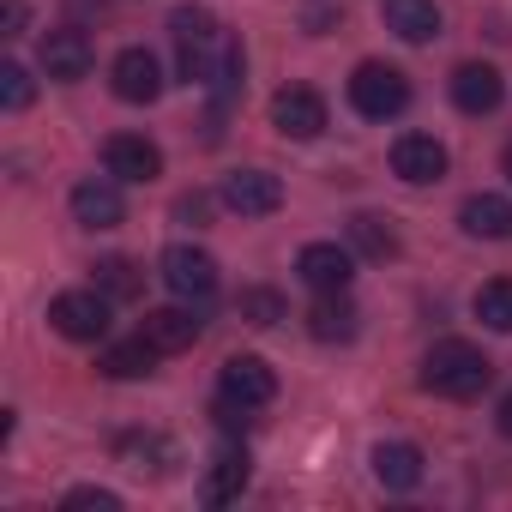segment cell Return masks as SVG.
Instances as JSON below:
<instances>
[{
	"mask_svg": "<svg viewBox=\"0 0 512 512\" xmlns=\"http://www.w3.org/2000/svg\"><path fill=\"white\" fill-rule=\"evenodd\" d=\"M223 205L241 217H272L284 205V181L272 169H235V175H223Z\"/></svg>",
	"mask_w": 512,
	"mask_h": 512,
	"instance_id": "obj_9",
	"label": "cell"
},
{
	"mask_svg": "<svg viewBox=\"0 0 512 512\" xmlns=\"http://www.w3.org/2000/svg\"><path fill=\"white\" fill-rule=\"evenodd\" d=\"M31 97H37V79L19 67V61H7V67H0V109H31Z\"/></svg>",
	"mask_w": 512,
	"mask_h": 512,
	"instance_id": "obj_28",
	"label": "cell"
},
{
	"mask_svg": "<svg viewBox=\"0 0 512 512\" xmlns=\"http://www.w3.org/2000/svg\"><path fill=\"white\" fill-rule=\"evenodd\" d=\"M392 175L410 181V187H434V181L446 175V145H440L434 133H404V139L392 145Z\"/></svg>",
	"mask_w": 512,
	"mask_h": 512,
	"instance_id": "obj_12",
	"label": "cell"
},
{
	"mask_svg": "<svg viewBox=\"0 0 512 512\" xmlns=\"http://www.w3.org/2000/svg\"><path fill=\"white\" fill-rule=\"evenodd\" d=\"M235 314H241L247 326H278V320H290L284 296H278V290H266V284H253V290H241V296H235Z\"/></svg>",
	"mask_w": 512,
	"mask_h": 512,
	"instance_id": "obj_25",
	"label": "cell"
},
{
	"mask_svg": "<svg viewBox=\"0 0 512 512\" xmlns=\"http://www.w3.org/2000/svg\"><path fill=\"white\" fill-rule=\"evenodd\" d=\"M476 320L488 332H512V278H494L476 290Z\"/></svg>",
	"mask_w": 512,
	"mask_h": 512,
	"instance_id": "obj_26",
	"label": "cell"
},
{
	"mask_svg": "<svg viewBox=\"0 0 512 512\" xmlns=\"http://www.w3.org/2000/svg\"><path fill=\"white\" fill-rule=\"evenodd\" d=\"M296 278L308 284V290H350V278H356V247H338V241H308L302 253H296Z\"/></svg>",
	"mask_w": 512,
	"mask_h": 512,
	"instance_id": "obj_6",
	"label": "cell"
},
{
	"mask_svg": "<svg viewBox=\"0 0 512 512\" xmlns=\"http://www.w3.org/2000/svg\"><path fill=\"white\" fill-rule=\"evenodd\" d=\"M350 247L362 253V260H392V253H398V229H392V217L356 211V217H350Z\"/></svg>",
	"mask_w": 512,
	"mask_h": 512,
	"instance_id": "obj_23",
	"label": "cell"
},
{
	"mask_svg": "<svg viewBox=\"0 0 512 512\" xmlns=\"http://www.w3.org/2000/svg\"><path fill=\"white\" fill-rule=\"evenodd\" d=\"M157 356H163V350L139 332L133 344H109V350L97 356V368H103L109 380H145V374H157Z\"/></svg>",
	"mask_w": 512,
	"mask_h": 512,
	"instance_id": "obj_22",
	"label": "cell"
},
{
	"mask_svg": "<svg viewBox=\"0 0 512 512\" xmlns=\"http://www.w3.org/2000/svg\"><path fill=\"white\" fill-rule=\"evenodd\" d=\"M109 91L121 103H157L163 97V67L151 49H121L115 67H109Z\"/></svg>",
	"mask_w": 512,
	"mask_h": 512,
	"instance_id": "obj_11",
	"label": "cell"
},
{
	"mask_svg": "<svg viewBox=\"0 0 512 512\" xmlns=\"http://www.w3.org/2000/svg\"><path fill=\"white\" fill-rule=\"evenodd\" d=\"M0 25H7L0 37H25V25H31V7H25V0H7V7H0Z\"/></svg>",
	"mask_w": 512,
	"mask_h": 512,
	"instance_id": "obj_31",
	"label": "cell"
},
{
	"mask_svg": "<svg viewBox=\"0 0 512 512\" xmlns=\"http://www.w3.org/2000/svg\"><path fill=\"white\" fill-rule=\"evenodd\" d=\"M91 272H97V290L109 302H139L145 296V266L139 260H121V253H115V260H97Z\"/></svg>",
	"mask_w": 512,
	"mask_h": 512,
	"instance_id": "obj_24",
	"label": "cell"
},
{
	"mask_svg": "<svg viewBox=\"0 0 512 512\" xmlns=\"http://www.w3.org/2000/svg\"><path fill=\"white\" fill-rule=\"evenodd\" d=\"M272 127L284 139H320L326 133V97L308 91V85H284L272 97Z\"/></svg>",
	"mask_w": 512,
	"mask_h": 512,
	"instance_id": "obj_8",
	"label": "cell"
},
{
	"mask_svg": "<svg viewBox=\"0 0 512 512\" xmlns=\"http://www.w3.org/2000/svg\"><path fill=\"white\" fill-rule=\"evenodd\" d=\"M67 13H73V19H97V25H103V19H109V0H67Z\"/></svg>",
	"mask_w": 512,
	"mask_h": 512,
	"instance_id": "obj_32",
	"label": "cell"
},
{
	"mask_svg": "<svg viewBox=\"0 0 512 512\" xmlns=\"http://www.w3.org/2000/svg\"><path fill=\"white\" fill-rule=\"evenodd\" d=\"M163 356H175V350H193L199 344V332H205V320L193 314V308H157V314H145V326H139Z\"/></svg>",
	"mask_w": 512,
	"mask_h": 512,
	"instance_id": "obj_19",
	"label": "cell"
},
{
	"mask_svg": "<svg viewBox=\"0 0 512 512\" xmlns=\"http://www.w3.org/2000/svg\"><path fill=\"white\" fill-rule=\"evenodd\" d=\"M61 506L67 512H121V494H109V488H73Z\"/></svg>",
	"mask_w": 512,
	"mask_h": 512,
	"instance_id": "obj_29",
	"label": "cell"
},
{
	"mask_svg": "<svg viewBox=\"0 0 512 512\" xmlns=\"http://www.w3.org/2000/svg\"><path fill=\"white\" fill-rule=\"evenodd\" d=\"M374 482L392 488V494L416 488V482H422V446H410V440H380V446H374Z\"/></svg>",
	"mask_w": 512,
	"mask_h": 512,
	"instance_id": "obj_20",
	"label": "cell"
},
{
	"mask_svg": "<svg viewBox=\"0 0 512 512\" xmlns=\"http://www.w3.org/2000/svg\"><path fill=\"white\" fill-rule=\"evenodd\" d=\"M458 223H464V235H476V241H506V235H512V199H500V193H470V199L458 205Z\"/></svg>",
	"mask_w": 512,
	"mask_h": 512,
	"instance_id": "obj_21",
	"label": "cell"
},
{
	"mask_svg": "<svg viewBox=\"0 0 512 512\" xmlns=\"http://www.w3.org/2000/svg\"><path fill=\"white\" fill-rule=\"evenodd\" d=\"M49 326L73 344H97V338H109V296L97 284L91 290H61L49 302Z\"/></svg>",
	"mask_w": 512,
	"mask_h": 512,
	"instance_id": "obj_4",
	"label": "cell"
},
{
	"mask_svg": "<svg viewBox=\"0 0 512 512\" xmlns=\"http://www.w3.org/2000/svg\"><path fill=\"white\" fill-rule=\"evenodd\" d=\"M217 386H223V398L241 404V410H266V404L278 398V374H272V362H260V356H229L223 374H217Z\"/></svg>",
	"mask_w": 512,
	"mask_h": 512,
	"instance_id": "obj_7",
	"label": "cell"
},
{
	"mask_svg": "<svg viewBox=\"0 0 512 512\" xmlns=\"http://www.w3.org/2000/svg\"><path fill=\"white\" fill-rule=\"evenodd\" d=\"M37 61H43V73L55 79V85H79L85 73H91V43H85V31L79 25H61V31H49L43 37V49H37Z\"/></svg>",
	"mask_w": 512,
	"mask_h": 512,
	"instance_id": "obj_10",
	"label": "cell"
},
{
	"mask_svg": "<svg viewBox=\"0 0 512 512\" xmlns=\"http://www.w3.org/2000/svg\"><path fill=\"white\" fill-rule=\"evenodd\" d=\"M488 380H494V362H488L476 344H464V338H440V344L422 356V386H428L434 398L470 404V398L488 392Z\"/></svg>",
	"mask_w": 512,
	"mask_h": 512,
	"instance_id": "obj_1",
	"label": "cell"
},
{
	"mask_svg": "<svg viewBox=\"0 0 512 512\" xmlns=\"http://www.w3.org/2000/svg\"><path fill=\"white\" fill-rule=\"evenodd\" d=\"M175 217H181V223H193V229H199V223H205V217H211V193H181V199H175Z\"/></svg>",
	"mask_w": 512,
	"mask_h": 512,
	"instance_id": "obj_30",
	"label": "cell"
},
{
	"mask_svg": "<svg viewBox=\"0 0 512 512\" xmlns=\"http://www.w3.org/2000/svg\"><path fill=\"white\" fill-rule=\"evenodd\" d=\"M356 302H350V290H326L314 308H308V332L320 338V344H350L356 338Z\"/></svg>",
	"mask_w": 512,
	"mask_h": 512,
	"instance_id": "obj_18",
	"label": "cell"
},
{
	"mask_svg": "<svg viewBox=\"0 0 512 512\" xmlns=\"http://www.w3.org/2000/svg\"><path fill=\"white\" fill-rule=\"evenodd\" d=\"M169 37H175V49H181V79H187V85H211L217 67H223V49H229L223 25H217L205 7H175V13H169Z\"/></svg>",
	"mask_w": 512,
	"mask_h": 512,
	"instance_id": "obj_2",
	"label": "cell"
},
{
	"mask_svg": "<svg viewBox=\"0 0 512 512\" xmlns=\"http://www.w3.org/2000/svg\"><path fill=\"white\" fill-rule=\"evenodd\" d=\"M500 169H506V175H512V145H506V157H500Z\"/></svg>",
	"mask_w": 512,
	"mask_h": 512,
	"instance_id": "obj_34",
	"label": "cell"
},
{
	"mask_svg": "<svg viewBox=\"0 0 512 512\" xmlns=\"http://www.w3.org/2000/svg\"><path fill=\"white\" fill-rule=\"evenodd\" d=\"M350 109L362 121H392V115L410 109V79L398 67H386V61H362L350 73Z\"/></svg>",
	"mask_w": 512,
	"mask_h": 512,
	"instance_id": "obj_3",
	"label": "cell"
},
{
	"mask_svg": "<svg viewBox=\"0 0 512 512\" xmlns=\"http://www.w3.org/2000/svg\"><path fill=\"white\" fill-rule=\"evenodd\" d=\"M103 169H109L115 181H157V175H163V151H157L145 133H115V139L103 145Z\"/></svg>",
	"mask_w": 512,
	"mask_h": 512,
	"instance_id": "obj_14",
	"label": "cell"
},
{
	"mask_svg": "<svg viewBox=\"0 0 512 512\" xmlns=\"http://www.w3.org/2000/svg\"><path fill=\"white\" fill-rule=\"evenodd\" d=\"M115 452H121V464H133V470H163V464H169V440H163V434H121Z\"/></svg>",
	"mask_w": 512,
	"mask_h": 512,
	"instance_id": "obj_27",
	"label": "cell"
},
{
	"mask_svg": "<svg viewBox=\"0 0 512 512\" xmlns=\"http://www.w3.org/2000/svg\"><path fill=\"white\" fill-rule=\"evenodd\" d=\"M494 422H500V434H506V440H512V392H506V398H500V410H494Z\"/></svg>",
	"mask_w": 512,
	"mask_h": 512,
	"instance_id": "obj_33",
	"label": "cell"
},
{
	"mask_svg": "<svg viewBox=\"0 0 512 512\" xmlns=\"http://www.w3.org/2000/svg\"><path fill=\"white\" fill-rule=\"evenodd\" d=\"M163 284H169L181 302H211V290H217V260H211L205 247L175 241V247L163 253Z\"/></svg>",
	"mask_w": 512,
	"mask_h": 512,
	"instance_id": "obj_5",
	"label": "cell"
},
{
	"mask_svg": "<svg viewBox=\"0 0 512 512\" xmlns=\"http://www.w3.org/2000/svg\"><path fill=\"white\" fill-rule=\"evenodd\" d=\"M500 97H506V79H500L488 61H464V67L452 73V103H458L464 115H494Z\"/></svg>",
	"mask_w": 512,
	"mask_h": 512,
	"instance_id": "obj_15",
	"label": "cell"
},
{
	"mask_svg": "<svg viewBox=\"0 0 512 512\" xmlns=\"http://www.w3.org/2000/svg\"><path fill=\"white\" fill-rule=\"evenodd\" d=\"M247 482H253V458H247V446H217V458H211V470H205V482H199V500L205 506H229V500H241L247 494Z\"/></svg>",
	"mask_w": 512,
	"mask_h": 512,
	"instance_id": "obj_13",
	"label": "cell"
},
{
	"mask_svg": "<svg viewBox=\"0 0 512 512\" xmlns=\"http://www.w3.org/2000/svg\"><path fill=\"white\" fill-rule=\"evenodd\" d=\"M127 217V205H121V187H115V175L103 181V175H91V181H79L73 187V223L79 229H115Z\"/></svg>",
	"mask_w": 512,
	"mask_h": 512,
	"instance_id": "obj_16",
	"label": "cell"
},
{
	"mask_svg": "<svg viewBox=\"0 0 512 512\" xmlns=\"http://www.w3.org/2000/svg\"><path fill=\"white\" fill-rule=\"evenodd\" d=\"M380 19L398 43H434L440 37V7L434 0H380Z\"/></svg>",
	"mask_w": 512,
	"mask_h": 512,
	"instance_id": "obj_17",
	"label": "cell"
}]
</instances>
